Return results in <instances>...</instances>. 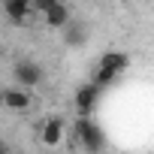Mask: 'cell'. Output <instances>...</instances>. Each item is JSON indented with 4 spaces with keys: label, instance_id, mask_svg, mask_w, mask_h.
<instances>
[{
    "label": "cell",
    "instance_id": "obj_1",
    "mask_svg": "<svg viewBox=\"0 0 154 154\" xmlns=\"http://www.w3.org/2000/svg\"><path fill=\"white\" fill-rule=\"evenodd\" d=\"M130 66V57L124 54V51H103L100 54V60H97V69H94V85L97 88H109V85H115L118 82V75L124 72Z\"/></svg>",
    "mask_w": 154,
    "mask_h": 154
},
{
    "label": "cell",
    "instance_id": "obj_2",
    "mask_svg": "<svg viewBox=\"0 0 154 154\" xmlns=\"http://www.w3.org/2000/svg\"><path fill=\"white\" fill-rule=\"evenodd\" d=\"M72 136L88 154H100L106 151V130L94 121V118H75L72 121Z\"/></svg>",
    "mask_w": 154,
    "mask_h": 154
},
{
    "label": "cell",
    "instance_id": "obj_3",
    "mask_svg": "<svg viewBox=\"0 0 154 154\" xmlns=\"http://www.w3.org/2000/svg\"><path fill=\"white\" fill-rule=\"evenodd\" d=\"M9 75H12V85H15V88H24V91L39 88V85H42V79H45L42 66H39L36 60H30V57L15 60V63H12V69H9Z\"/></svg>",
    "mask_w": 154,
    "mask_h": 154
},
{
    "label": "cell",
    "instance_id": "obj_4",
    "mask_svg": "<svg viewBox=\"0 0 154 154\" xmlns=\"http://www.w3.org/2000/svg\"><path fill=\"white\" fill-rule=\"evenodd\" d=\"M100 91H103V88H97L94 82H85V85H79V91H75V97H72L75 118H91V115H94V109H97V100H100Z\"/></svg>",
    "mask_w": 154,
    "mask_h": 154
},
{
    "label": "cell",
    "instance_id": "obj_5",
    "mask_svg": "<svg viewBox=\"0 0 154 154\" xmlns=\"http://www.w3.org/2000/svg\"><path fill=\"white\" fill-rule=\"evenodd\" d=\"M60 33H63V45H66V48H82V45H88V39H91V24H88L85 18H72Z\"/></svg>",
    "mask_w": 154,
    "mask_h": 154
},
{
    "label": "cell",
    "instance_id": "obj_6",
    "mask_svg": "<svg viewBox=\"0 0 154 154\" xmlns=\"http://www.w3.org/2000/svg\"><path fill=\"white\" fill-rule=\"evenodd\" d=\"M0 6H3V15L12 24H24L27 15H33V6L27 3V0H0Z\"/></svg>",
    "mask_w": 154,
    "mask_h": 154
},
{
    "label": "cell",
    "instance_id": "obj_7",
    "mask_svg": "<svg viewBox=\"0 0 154 154\" xmlns=\"http://www.w3.org/2000/svg\"><path fill=\"white\" fill-rule=\"evenodd\" d=\"M0 100H3V106H6L9 112H27V109H30V91L15 88V85H12V88H6Z\"/></svg>",
    "mask_w": 154,
    "mask_h": 154
},
{
    "label": "cell",
    "instance_id": "obj_8",
    "mask_svg": "<svg viewBox=\"0 0 154 154\" xmlns=\"http://www.w3.org/2000/svg\"><path fill=\"white\" fill-rule=\"evenodd\" d=\"M63 133H66V124H63V118H48V121L42 124V133H39V139H42L48 148H54V145H60V142H63Z\"/></svg>",
    "mask_w": 154,
    "mask_h": 154
},
{
    "label": "cell",
    "instance_id": "obj_9",
    "mask_svg": "<svg viewBox=\"0 0 154 154\" xmlns=\"http://www.w3.org/2000/svg\"><path fill=\"white\" fill-rule=\"evenodd\" d=\"M72 18H75V15H72V9H69L66 3H60V6H54V9L42 18V21H45V27H51V30H63Z\"/></svg>",
    "mask_w": 154,
    "mask_h": 154
},
{
    "label": "cell",
    "instance_id": "obj_10",
    "mask_svg": "<svg viewBox=\"0 0 154 154\" xmlns=\"http://www.w3.org/2000/svg\"><path fill=\"white\" fill-rule=\"evenodd\" d=\"M63 0H33V15H39V18H45L54 6H60Z\"/></svg>",
    "mask_w": 154,
    "mask_h": 154
}]
</instances>
